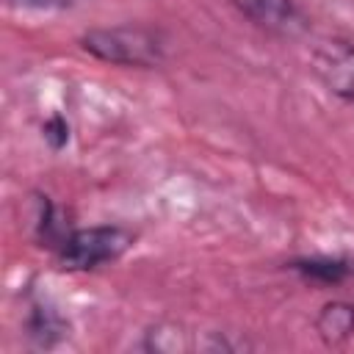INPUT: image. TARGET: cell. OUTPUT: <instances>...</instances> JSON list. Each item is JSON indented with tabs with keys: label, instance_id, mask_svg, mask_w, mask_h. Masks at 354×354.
I'll list each match as a JSON object with an SVG mask.
<instances>
[{
	"label": "cell",
	"instance_id": "ba28073f",
	"mask_svg": "<svg viewBox=\"0 0 354 354\" xmlns=\"http://www.w3.org/2000/svg\"><path fill=\"white\" fill-rule=\"evenodd\" d=\"M44 138L53 149H61L66 141H69V124L61 119V116H53L47 124H44Z\"/></svg>",
	"mask_w": 354,
	"mask_h": 354
},
{
	"label": "cell",
	"instance_id": "277c9868",
	"mask_svg": "<svg viewBox=\"0 0 354 354\" xmlns=\"http://www.w3.org/2000/svg\"><path fill=\"white\" fill-rule=\"evenodd\" d=\"M249 22L274 33V36H296L304 30V17L299 14L293 0H230Z\"/></svg>",
	"mask_w": 354,
	"mask_h": 354
},
{
	"label": "cell",
	"instance_id": "8992f818",
	"mask_svg": "<svg viewBox=\"0 0 354 354\" xmlns=\"http://www.w3.org/2000/svg\"><path fill=\"white\" fill-rule=\"evenodd\" d=\"M315 329L326 346H340L354 335V304L348 301H329L321 307L315 318Z\"/></svg>",
	"mask_w": 354,
	"mask_h": 354
},
{
	"label": "cell",
	"instance_id": "6da1fadb",
	"mask_svg": "<svg viewBox=\"0 0 354 354\" xmlns=\"http://www.w3.org/2000/svg\"><path fill=\"white\" fill-rule=\"evenodd\" d=\"M80 47L116 66H158L163 61L160 33L144 25L94 28L80 36Z\"/></svg>",
	"mask_w": 354,
	"mask_h": 354
},
{
	"label": "cell",
	"instance_id": "7a4b0ae2",
	"mask_svg": "<svg viewBox=\"0 0 354 354\" xmlns=\"http://www.w3.org/2000/svg\"><path fill=\"white\" fill-rule=\"evenodd\" d=\"M133 246V232L116 224H100V227H83L72 230L64 243L55 249L58 266L64 271H91L102 263L119 260Z\"/></svg>",
	"mask_w": 354,
	"mask_h": 354
},
{
	"label": "cell",
	"instance_id": "5b68a950",
	"mask_svg": "<svg viewBox=\"0 0 354 354\" xmlns=\"http://www.w3.org/2000/svg\"><path fill=\"white\" fill-rule=\"evenodd\" d=\"M290 268L318 285H340L354 277V263L346 257H299L290 263Z\"/></svg>",
	"mask_w": 354,
	"mask_h": 354
},
{
	"label": "cell",
	"instance_id": "52a82bcc",
	"mask_svg": "<svg viewBox=\"0 0 354 354\" xmlns=\"http://www.w3.org/2000/svg\"><path fill=\"white\" fill-rule=\"evenodd\" d=\"M28 329H30V337L36 343H41V346H53V340L64 335V324L58 321V315L50 307H41V304L33 307Z\"/></svg>",
	"mask_w": 354,
	"mask_h": 354
},
{
	"label": "cell",
	"instance_id": "3957f363",
	"mask_svg": "<svg viewBox=\"0 0 354 354\" xmlns=\"http://www.w3.org/2000/svg\"><path fill=\"white\" fill-rule=\"evenodd\" d=\"M313 72L343 102L354 105V44L343 39H326L313 53Z\"/></svg>",
	"mask_w": 354,
	"mask_h": 354
},
{
	"label": "cell",
	"instance_id": "9c48e42d",
	"mask_svg": "<svg viewBox=\"0 0 354 354\" xmlns=\"http://www.w3.org/2000/svg\"><path fill=\"white\" fill-rule=\"evenodd\" d=\"M17 8H36V11H64V8H75L83 0H8Z\"/></svg>",
	"mask_w": 354,
	"mask_h": 354
}]
</instances>
